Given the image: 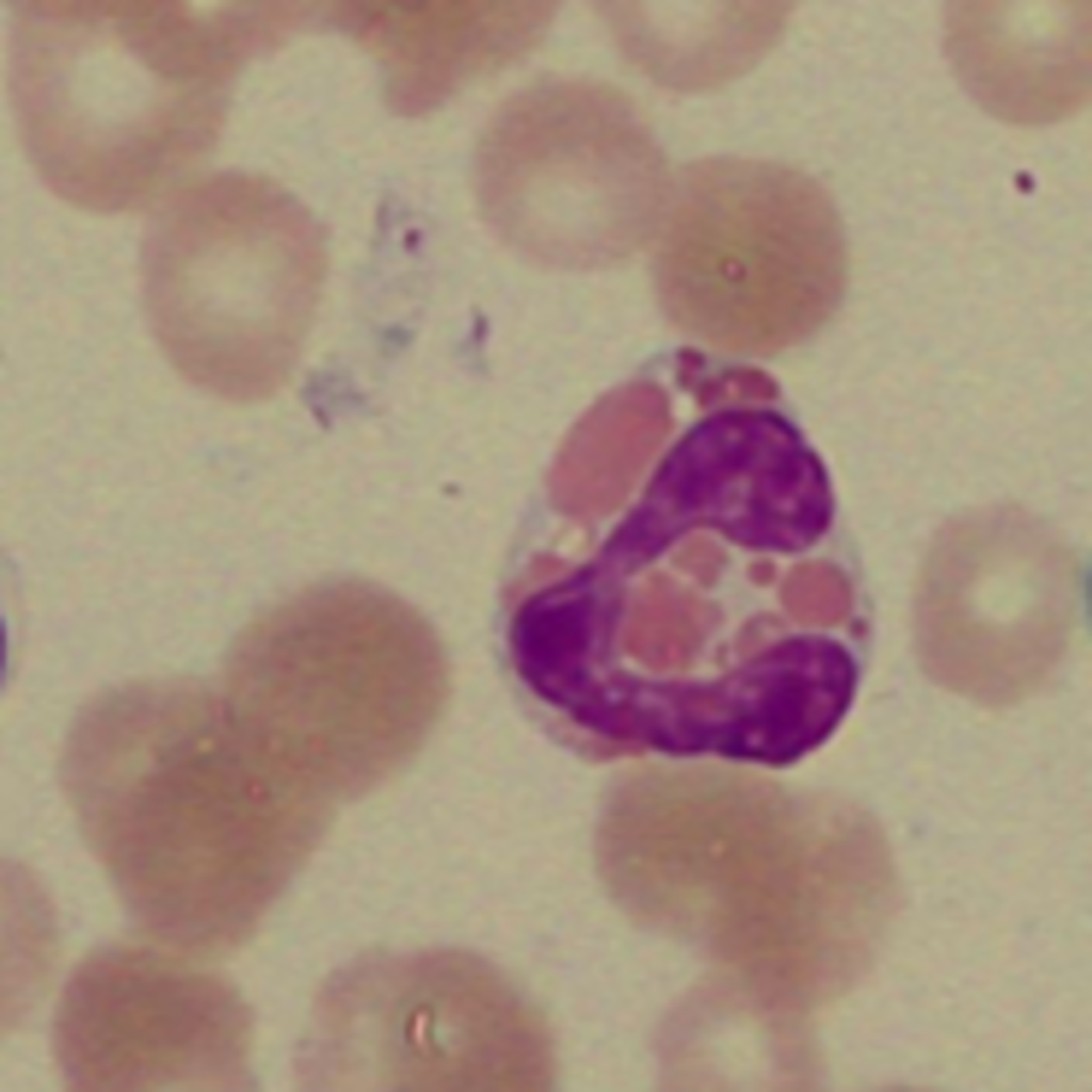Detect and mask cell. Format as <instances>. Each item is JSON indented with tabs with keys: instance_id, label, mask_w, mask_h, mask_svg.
<instances>
[{
	"instance_id": "6da1fadb",
	"label": "cell",
	"mask_w": 1092,
	"mask_h": 1092,
	"mask_svg": "<svg viewBox=\"0 0 1092 1092\" xmlns=\"http://www.w3.org/2000/svg\"><path fill=\"white\" fill-rule=\"evenodd\" d=\"M238 70L211 4L13 3L9 87L45 184L99 212L152 209L215 143ZM192 179V178H191Z\"/></svg>"
},
{
	"instance_id": "7a4b0ae2",
	"label": "cell",
	"mask_w": 1092,
	"mask_h": 1092,
	"mask_svg": "<svg viewBox=\"0 0 1092 1092\" xmlns=\"http://www.w3.org/2000/svg\"><path fill=\"white\" fill-rule=\"evenodd\" d=\"M325 272L317 223L262 179L194 178L152 209L149 321L172 365L218 397L253 402L284 386Z\"/></svg>"
},
{
	"instance_id": "3957f363",
	"label": "cell",
	"mask_w": 1092,
	"mask_h": 1092,
	"mask_svg": "<svg viewBox=\"0 0 1092 1092\" xmlns=\"http://www.w3.org/2000/svg\"><path fill=\"white\" fill-rule=\"evenodd\" d=\"M660 294L674 321L727 350L770 352L833 310L845 244L830 195L805 173L757 159L688 165L661 223Z\"/></svg>"
},
{
	"instance_id": "277c9868",
	"label": "cell",
	"mask_w": 1092,
	"mask_h": 1092,
	"mask_svg": "<svg viewBox=\"0 0 1092 1092\" xmlns=\"http://www.w3.org/2000/svg\"><path fill=\"white\" fill-rule=\"evenodd\" d=\"M475 190L505 240L544 259L619 257L661 225L674 180L631 100L580 78L532 84L489 118Z\"/></svg>"
},
{
	"instance_id": "5b68a950",
	"label": "cell",
	"mask_w": 1092,
	"mask_h": 1092,
	"mask_svg": "<svg viewBox=\"0 0 1092 1092\" xmlns=\"http://www.w3.org/2000/svg\"><path fill=\"white\" fill-rule=\"evenodd\" d=\"M1075 594L1073 560L1041 524L1007 508L963 515L940 532L918 579L924 668L984 703L1022 698L1061 655Z\"/></svg>"
},
{
	"instance_id": "8992f818",
	"label": "cell",
	"mask_w": 1092,
	"mask_h": 1092,
	"mask_svg": "<svg viewBox=\"0 0 1092 1092\" xmlns=\"http://www.w3.org/2000/svg\"><path fill=\"white\" fill-rule=\"evenodd\" d=\"M252 1032L248 1007L221 975L148 946L112 945L69 979L54 1049L70 1083L242 1090Z\"/></svg>"
},
{
	"instance_id": "52a82bcc",
	"label": "cell",
	"mask_w": 1092,
	"mask_h": 1092,
	"mask_svg": "<svg viewBox=\"0 0 1092 1092\" xmlns=\"http://www.w3.org/2000/svg\"><path fill=\"white\" fill-rule=\"evenodd\" d=\"M381 1030L407 1091L539 1092L553 1081L544 1019L501 973L467 951L413 952Z\"/></svg>"
},
{
	"instance_id": "ba28073f",
	"label": "cell",
	"mask_w": 1092,
	"mask_h": 1092,
	"mask_svg": "<svg viewBox=\"0 0 1092 1092\" xmlns=\"http://www.w3.org/2000/svg\"><path fill=\"white\" fill-rule=\"evenodd\" d=\"M122 797L129 839L160 882L282 893L242 836L209 719L183 686L158 690L127 755Z\"/></svg>"
},
{
	"instance_id": "9c48e42d",
	"label": "cell",
	"mask_w": 1092,
	"mask_h": 1092,
	"mask_svg": "<svg viewBox=\"0 0 1092 1092\" xmlns=\"http://www.w3.org/2000/svg\"><path fill=\"white\" fill-rule=\"evenodd\" d=\"M637 512L664 545L707 524L742 544L791 549L819 533L828 498L817 463L786 420L734 408L686 435Z\"/></svg>"
},
{
	"instance_id": "30bf717a",
	"label": "cell",
	"mask_w": 1092,
	"mask_h": 1092,
	"mask_svg": "<svg viewBox=\"0 0 1092 1092\" xmlns=\"http://www.w3.org/2000/svg\"><path fill=\"white\" fill-rule=\"evenodd\" d=\"M387 71L388 101L422 113L532 51L556 14L545 0L359 2L336 11Z\"/></svg>"
},
{
	"instance_id": "8fae6325",
	"label": "cell",
	"mask_w": 1092,
	"mask_h": 1092,
	"mask_svg": "<svg viewBox=\"0 0 1092 1092\" xmlns=\"http://www.w3.org/2000/svg\"><path fill=\"white\" fill-rule=\"evenodd\" d=\"M946 44L968 93L1003 119L1056 121L1090 95V2H957Z\"/></svg>"
},
{
	"instance_id": "7c38bea8",
	"label": "cell",
	"mask_w": 1092,
	"mask_h": 1092,
	"mask_svg": "<svg viewBox=\"0 0 1092 1092\" xmlns=\"http://www.w3.org/2000/svg\"><path fill=\"white\" fill-rule=\"evenodd\" d=\"M718 3L682 10L640 0H608L598 12L623 55L657 81L705 89L737 77L778 37L782 3Z\"/></svg>"
},
{
	"instance_id": "4fadbf2b",
	"label": "cell",
	"mask_w": 1092,
	"mask_h": 1092,
	"mask_svg": "<svg viewBox=\"0 0 1092 1092\" xmlns=\"http://www.w3.org/2000/svg\"><path fill=\"white\" fill-rule=\"evenodd\" d=\"M670 427L665 396L630 385L595 405L574 428L557 459V505L578 518L598 517L628 494Z\"/></svg>"
},
{
	"instance_id": "5bb4252c",
	"label": "cell",
	"mask_w": 1092,
	"mask_h": 1092,
	"mask_svg": "<svg viewBox=\"0 0 1092 1092\" xmlns=\"http://www.w3.org/2000/svg\"><path fill=\"white\" fill-rule=\"evenodd\" d=\"M580 582L537 597L520 613L513 651L520 676L557 710L579 691L606 653L604 619Z\"/></svg>"
},
{
	"instance_id": "9a60e30c",
	"label": "cell",
	"mask_w": 1092,
	"mask_h": 1092,
	"mask_svg": "<svg viewBox=\"0 0 1092 1092\" xmlns=\"http://www.w3.org/2000/svg\"><path fill=\"white\" fill-rule=\"evenodd\" d=\"M708 620V609L693 593L668 577H653L636 598L625 648L651 669L682 662L700 644Z\"/></svg>"
},
{
	"instance_id": "2e32d148",
	"label": "cell",
	"mask_w": 1092,
	"mask_h": 1092,
	"mask_svg": "<svg viewBox=\"0 0 1092 1092\" xmlns=\"http://www.w3.org/2000/svg\"><path fill=\"white\" fill-rule=\"evenodd\" d=\"M782 599L792 617L813 625L837 623L850 606L845 579L822 563H806L792 569L783 584Z\"/></svg>"
}]
</instances>
